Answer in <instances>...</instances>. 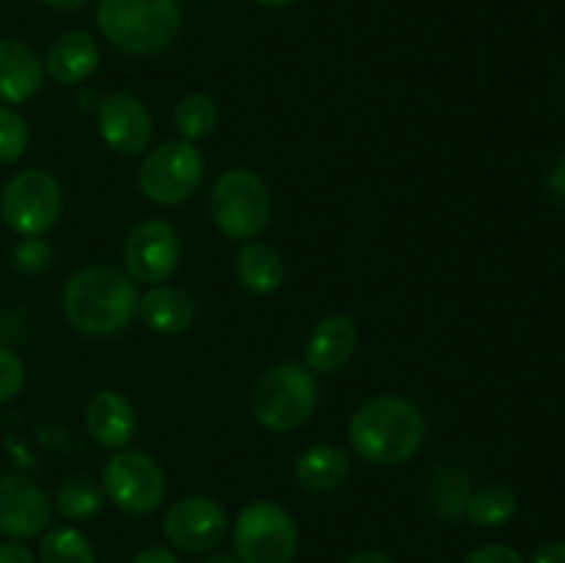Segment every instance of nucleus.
I'll return each instance as SVG.
<instances>
[{"label":"nucleus","mask_w":565,"mask_h":563,"mask_svg":"<svg viewBox=\"0 0 565 563\" xmlns=\"http://www.w3.org/2000/svg\"><path fill=\"white\" fill-rule=\"evenodd\" d=\"M348 563H392V557L381 550H362L356 552Z\"/></svg>","instance_id":"72a5a7b5"},{"label":"nucleus","mask_w":565,"mask_h":563,"mask_svg":"<svg viewBox=\"0 0 565 563\" xmlns=\"http://www.w3.org/2000/svg\"><path fill=\"white\" fill-rule=\"evenodd\" d=\"M138 315L158 334H182L196 318V301L177 285H154L147 296L138 298Z\"/></svg>","instance_id":"a211bd4d"},{"label":"nucleus","mask_w":565,"mask_h":563,"mask_svg":"<svg viewBox=\"0 0 565 563\" xmlns=\"http://www.w3.org/2000/svg\"><path fill=\"white\" fill-rule=\"evenodd\" d=\"M237 279L246 290L257 293V296H268L285 285V259L274 246L265 243H246L237 254Z\"/></svg>","instance_id":"aec40b11"},{"label":"nucleus","mask_w":565,"mask_h":563,"mask_svg":"<svg viewBox=\"0 0 565 563\" xmlns=\"http://www.w3.org/2000/svg\"><path fill=\"white\" fill-rule=\"evenodd\" d=\"M359 342V329L348 315H331L323 318L309 334L307 348V368L312 373H334L348 359L353 357Z\"/></svg>","instance_id":"2eb2a0df"},{"label":"nucleus","mask_w":565,"mask_h":563,"mask_svg":"<svg viewBox=\"0 0 565 563\" xmlns=\"http://www.w3.org/2000/svg\"><path fill=\"white\" fill-rule=\"evenodd\" d=\"M320 403V384L309 368L285 362L270 368L257 381L252 395V412L263 428L287 434L307 423Z\"/></svg>","instance_id":"20e7f679"},{"label":"nucleus","mask_w":565,"mask_h":563,"mask_svg":"<svg viewBox=\"0 0 565 563\" xmlns=\"http://www.w3.org/2000/svg\"><path fill=\"white\" fill-rule=\"evenodd\" d=\"M274 199L259 174L248 169H230L210 191V219L232 241H252L268 226Z\"/></svg>","instance_id":"39448f33"},{"label":"nucleus","mask_w":565,"mask_h":563,"mask_svg":"<svg viewBox=\"0 0 565 563\" xmlns=\"http://www.w3.org/2000/svg\"><path fill=\"white\" fill-rule=\"evenodd\" d=\"M230 530L226 508L213 497H185L174 502L163 519V533L182 552H207Z\"/></svg>","instance_id":"9b49d317"},{"label":"nucleus","mask_w":565,"mask_h":563,"mask_svg":"<svg viewBox=\"0 0 565 563\" xmlns=\"http://www.w3.org/2000/svg\"><path fill=\"white\" fill-rule=\"evenodd\" d=\"M519 511L516 491L508 484H486L480 489H472V497L467 502V517L478 528H500L511 522Z\"/></svg>","instance_id":"4be33fe9"},{"label":"nucleus","mask_w":565,"mask_h":563,"mask_svg":"<svg viewBox=\"0 0 565 563\" xmlns=\"http://www.w3.org/2000/svg\"><path fill=\"white\" fill-rule=\"evenodd\" d=\"M97 25L114 47L154 55L180 36L182 14L177 0H99Z\"/></svg>","instance_id":"7ed1b4c3"},{"label":"nucleus","mask_w":565,"mask_h":563,"mask_svg":"<svg viewBox=\"0 0 565 563\" xmlns=\"http://www.w3.org/2000/svg\"><path fill=\"white\" fill-rule=\"evenodd\" d=\"M105 491L88 475H72L55 491V508L66 519H92L103 508Z\"/></svg>","instance_id":"b1692460"},{"label":"nucleus","mask_w":565,"mask_h":563,"mask_svg":"<svg viewBox=\"0 0 565 563\" xmlns=\"http://www.w3.org/2000/svg\"><path fill=\"white\" fill-rule=\"evenodd\" d=\"M351 472V458L337 445H312L303 450L296 461V478L303 489L323 495L342 486V480Z\"/></svg>","instance_id":"6ab92c4d"},{"label":"nucleus","mask_w":565,"mask_h":563,"mask_svg":"<svg viewBox=\"0 0 565 563\" xmlns=\"http://www.w3.org/2000/svg\"><path fill=\"white\" fill-rule=\"evenodd\" d=\"M44 83V64L28 44L0 39V103L20 105L39 94Z\"/></svg>","instance_id":"4468645a"},{"label":"nucleus","mask_w":565,"mask_h":563,"mask_svg":"<svg viewBox=\"0 0 565 563\" xmlns=\"http://www.w3.org/2000/svg\"><path fill=\"white\" fill-rule=\"evenodd\" d=\"M259 6H268V9H285V6L296 3V0H257Z\"/></svg>","instance_id":"c9c22d12"},{"label":"nucleus","mask_w":565,"mask_h":563,"mask_svg":"<svg viewBox=\"0 0 565 563\" xmlns=\"http://www.w3.org/2000/svg\"><path fill=\"white\" fill-rule=\"evenodd\" d=\"M546 188H550V193L555 202L565 204V155L557 160L555 166H552L550 177H546Z\"/></svg>","instance_id":"7c9ffc66"},{"label":"nucleus","mask_w":565,"mask_h":563,"mask_svg":"<svg viewBox=\"0 0 565 563\" xmlns=\"http://www.w3.org/2000/svg\"><path fill=\"white\" fill-rule=\"evenodd\" d=\"M42 3H47L50 9H58V11H75L81 9V6H86L88 0H42Z\"/></svg>","instance_id":"f704fd0d"},{"label":"nucleus","mask_w":565,"mask_h":563,"mask_svg":"<svg viewBox=\"0 0 565 563\" xmlns=\"http://www.w3.org/2000/svg\"><path fill=\"white\" fill-rule=\"evenodd\" d=\"M86 428L103 447H125L138 431V414L127 395L103 390L88 401Z\"/></svg>","instance_id":"dca6fc26"},{"label":"nucleus","mask_w":565,"mask_h":563,"mask_svg":"<svg viewBox=\"0 0 565 563\" xmlns=\"http://www.w3.org/2000/svg\"><path fill=\"white\" fill-rule=\"evenodd\" d=\"M533 563H565V544L563 541H550V544L539 546Z\"/></svg>","instance_id":"473e14b6"},{"label":"nucleus","mask_w":565,"mask_h":563,"mask_svg":"<svg viewBox=\"0 0 565 563\" xmlns=\"http://www.w3.org/2000/svg\"><path fill=\"white\" fill-rule=\"evenodd\" d=\"M469 497H472V478H469L467 469L456 467V464H441L430 478V508L445 522H461L467 517Z\"/></svg>","instance_id":"412c9836"},{"label":"nucleus","mask_w":565,"mask_h":563,"mask_svg":"<svg viewBox=\"0 0 565 563\" xmlns=\"http://www.w3.org/2000/svg\"><path fill=\"white\" fill-rule=\"evenodd\" d=\"M99 66V44L92 33L86 31H70L61 33L47 50V61L44 70L50 72L55 83L61 86H77V83L88 81L94 70Z\"/></svg>","instance_id":"f3484780"},{"label":"nucleus","mask_w":565,"mask_h":563,"mask_svg":"<svg viewBox=\"0 0 565 563\" xmlns=\"http://www.w3.org/2000/svg\"><path fill=\"white\" fill-rule=\"evenodd\" d=\"M39 563H97V555L81 530L55 528L39 544Z\"/></svg>","instance_id":"393cba45"},{"label":"nucleus","mask_w":565,"mask_h":563,"mask_svg":"<svg viewBox=\"0 0 565 563\" xmlns=\"http://www.w3.org/2000/svg\"><path fill=\"white\" fill-rule=\"evenodd\" d=\"M53 263V248L42 237H28L14 248V265L22 274H42Z\"/></svg>","instance_id":"bb28decb"},{"label":"nucleus","mask_w":565,"mask_h":563,"mask_svg":"<svg viewBox=\"0 0 565 563\" xmlns=\"http://www.w3.org/2000/svg\"><path fill=\"white\" fill-rule=\"evenodd\" d=\"M97 127L103 141L116 155L136 158L149 147L154 136L152 114L136 94L116 92L110 97L99 99L97 105Z\"/></svg>","instance_id":"f8f14e48"},{"label":"nucleus","mask_w":565,"mask_h":563,"mask_svg":"<svg viewBox=\"0 0 565 563\" xmlns=\"http://www.w3.org/2000/svg\"><path fill=\"white\" fill-rule=\"evenodd\" d=\"M103 491L119 511L143 517L163 506L169 484L152 456L141 450H121L105 464Z\"/></svg>","instance_id":"1a4fd4ad"},{"label":"nucleus","mask_w":565,"mask_h":563,"mask_svg":"<svg viewBox=\"0 0 565 563\" xmlns=\"http://www.w3.org/2000/svg\"><path fill=\"white\" fill-rule=\"evenodd\" d=\"M132 563H180V561H177V555L169 550V546L152 544V546H143V550L132 557Z\"/></svg>","instance_id":"2f4dec72"},{"label":"nucleus","mask_w":565,"mask_h":563,"mask_svg":"<svg viewBox=\"0 0 565 563\" xmlns=\"http://www.w3.org/2000/svg\"><path fill=\"white\" fill-rule=\"evenodd\" d=\"M174 127L182 141H202V138L213 136V130L218 127V105L210 94H188L177 105Z\"/></svg>","instance_id":"5701e85b"},{"label":"nucleus","mask_w":565,"mask_h":563,"mask_svg":"<svg viewBox=\"0 0 565 563\" xmlns=\"http://www.w3.org/2000/svg\"><path fill=\"white\" fill-rule=\"evenodd\" d=\"M25 386V364L14 351L0 346V403L14 401Z\"/></svg>","instance_id":"cd10ccee"},{"label":"nucleus","mask_w":565,"mask_h":563,"mask_svg":"<svg viewBox=\"0 0 565 563\" xmlns=\"http://www.w3.org/2000/svg\"><path fill=\"white\" fill-rule=\"evenodd\" d=\"M136 282L114 265L75 270L61 293V309L77 331L92 337L119 334L138 315Z\"/></svg>","instance_id":"f257e3e1"},{"label":"nucleus","mask_w":565,"mask_h":563,"mask_svg":"<svg viewBox=\"0 0 565 563\" xmlns=\"http://www.w3.org/2000/svg\"><path fill=\"white\" fill-rule=\"evenodd\" d=\"M204 155L191 141H166L143 158L138 188L154 204H180L204 182Z\"/></svg>","instance_id":"6e6552de"},{"label":"nucleus","mask_w":565,"mask_h":563,"mask_svg":"<svg viewBox=\"0 0 565 563\" xmlns=\"http://www.w3.org/2000/svg\"><path fill=\"white\" fill-rule=\"evenodd\" d=\"M64 213L61 182L44 169L17 171L0 193V219L22 237H42Z\"/></svg>","instance_id":"423d86ee"},{"label":"nucleus","mask_w":565,"mask_h":563,"mask_svg":"<svg viewBox=\"0 0 565 563\" xmlns=\"http://www.w3.org/2000/svg\"><path fill=\"white\" fill-rule=\"evenodd\" d=\"M202 563H241V561H237V557H232V555H210L207 561H202Z\"/></svg>","instance_id":"e433bc0d"},{"label":"nucleus","mask_w":565,"mask_h":563,"mask_svg":"<svg viewBox=\"0 0 565 563\" xmlns=\"http://www.w3.org/2000/svg\"><path fill=\"white\" fill-rule=\"evenodd\" d=\"M0 563H36V555L20 541H6L0 544Z\"/></svg>","instance_id":"c756f323"},{"label":"nucleus","mask_w":565,"mask_h":563,"mask_svg":"<svg viewBox=\"0 0 565 563\" xmlns=\"http://www.w3.org/2000/svg\"><path fill=\"white\" fill-rule=\"evenodd\" d=\"M463 563H524V557L508 544H486L469 552V557Z\"/></svg>","instance_id":"c85d7f7f"},{"label":"nucleus","mask_w":565,"mask_h":563,"mask_svg":"<svg viewBox=\"0 0 565 563\" xmlns=\"http://www.w3.org/2000/svg\"><path fill=\"white\" fill-rule=\"evenodd\" d=\"M31 144L28 121L14 108L0 103V163H14Z\"/></svg>","instance_id":"a878e982"},{"label":"nucleus","mask_w":565,"mask_h":563,"mask_svg":"<svg viewBox=\"0 0 565 563\" xmlns=\"http://www.w3.org/2000/svg\"><path fill=\"white\" fill-rule=\"evenodd\" d=\"M348 436L359 458L381 467L403 464L428 439V423L419 406L401 395H379L353 412Z\"/></svg>","instance_id":"f03ea898"},{"label":"nucleus","mask_w":565,"mask_h":563,"mask_svg":"<svg viewBox=\"0 0 565 563\" xmlns=\"http://www.w3.org/2000/svg\"><path fill=\"white\" fill-rule=\"evenodd\" d=\"M53 522V502L33 480L0 475V533L9 539H36Z\"/></svg>","instance_id":"ddd939ff"},{"label":"nucleus","mask_w":565,"mask_h":563,"mask_svg":"<svg viewBox=\"0 0 565 563\" xmlns=\"http://www.w3.org/2000/svg\"><path fill=\"white\" fill-rule=\"evenodd\" d=\"M182 257V243L169 221L147 219L125 237L127 276L147 285H160L177 270Z\"/></svg>","instance_id":"9d476101"},{"label":"nucleus","mask_w":565,"mask_h":563,"mask_svg":"<svg viewBox=\"0 0 565 563\" xmlns=\"http://www.w3.org/2000/svg\"><path fill=\"white\" fill-rule=\"evenodd\" d=\"M235 552L241 563H290L298 552V524L274 500H254L237 513Z\"/></svg>","instance_id":"0eeeda50"}]
</instances>
